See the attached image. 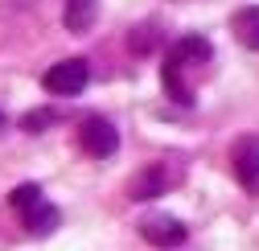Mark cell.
<instances>
[{
  "mask_svg": "<svg viewBox=\"0 0 259 251\" xmlns=\"http://www.w3.org/2000/svg\"><path fill=\"white\" fill-rule=\"evenodd\" d=\"M50 123H58V115H54L50 107H37V111H29V115L21 119V128H25V132H46Z\"/></svg>",
  "mask_w": 259,
  "mask_h": 251,
  "instance_id": "8fae6325",
  "label": "cell"
},
{
  "mask_svg": "<svg viewBox=\"0 0 259 251\" xmlns=\"http://www.w3.org/2000/svg\"><path fill=\"white\" fill-rule=\"evenodd\" d=\"M231 33L243 50H255L259 54V5H247L231 17Z\"/></svg>",
  "mask_w": 259,
  "mask_h": 251,
  "instance_id": "8992f818",
  "label": "cell"
},
{
  "mask_svg": "<svg viewBox=\"0 0 259 251\" xmlns=\"http://www.w3.org/2000/svg\"><path fill=\"white\" fill-rule=\"evenodd\" d=\"M140 235L152 247H181L185 243V227L177 223L173 214H148L144 223H140Z\"/></svg>",
  "mask_w": 259,
  "mask_h": 251,
  "instance_id": "5b68a950",
  "label": "cell"
},
{
  "mask_svg": "<svg viewBox=\"0 0 259 251\" xmlns=\"http://www.w3.org/2000/svg\"><path fill=\"white\" fill-rule=\"evenodd\" d=\"M41 198H46V194H41V185H33V181H29V185H17V190L9 194V206L21 214L25 206H33V202H41Z\"/></svg>",
  "mask_w": 259,
  "mask_h": 251,
  "instance_id": "30bf717a",
  "label": "cell"
},
{
  "mask_svg": "<svg viewBox=\"0 0 259 251\" xmlns=\"http://www.w3.org/2000/svg\"><path fill=\"white\" fill-rule=\"evenodd\" d=\"M87 82H91V70H87V62H82V58H66V62H58V66H50L46 78H41V87L50 91V95H62V99L82 95Z\"/></svg>",
  "mask_w": 259,
  "mask_h": 251,
  "instance_id": "3957f363",
  "label": "cell"
},
{
  "mask_svg": "<svg viewBox=\"0 0 259 251\" xmlns=\"http://www.w3.org/2000/svg\"><path fill=\"white\" fill-rule=\"evenodd\" d=\"M21 223H25V231H33V235H50L58 227V206L41 198V202H33V206L21 210Z\"/></svg>",
  "mask_w": 259,
  "mask_h": 251,
  "instance_id": "ba28073f",
  "label": "cell"
},
{
  "mask_svg": "<svg viewBox=\"0 0 259 251\" xmlns=\"http://www.w3.org/2000/svg\"><path fill=\"white\" fill-rule=\"evenodd\" d=\"M127 46L136 54H148L152 50V29H136V33H127Z\"/></svg>",
  "mask_w": 259,
  "mask_h": 251,
  "instance_id": "7c38bea8",
  "label": "cell"
},
{
  "mask_svg": "<svg viewBox=\"0 0 259 251\" xmlns=\"http://www.w3.org/2000/svg\"><path fill=\"white\" fill-rule=\"evenodd\" d=\"M95 5L99 0H66V13H62V21H66L70 33H87L91 21H95Z\"/></svg>",
  "mask_w": 259,
  "mask_h": 251,
  "instance_id": "9c48e42d",
  "label": "cell"
},
{
  "mask_svg": "<svg viewBox=\"0 0 259 251\" xmlns=\"http://www.w3.org/2000/svg\"><path fill=\"white\" fill-rule=\"evenodd\" d=\"M78 144H82L87 156L107 161V156H115V148H119V132H115V123L107 115H87L78 123Z\"/></svg>",
  "mask_w": 259,
  "mask_h": 251,
  "instance_id": "7a4b0ae2",
  "label": "cell"
},
{
  "mask_svg": "<svg viewBox=\"0 0 259 251\" xmlns=\"http://www.w3.org/2000/svg\"><path fill=\"white\" fill-rule=\"evenodd\" d=\"M169 185H173V181H169V169H165V165H148V169L136 177V185H132V198H136V202H148V198H156V194H165Z\"/></svg>",
  "mask_w": 259,
  "mask_h": 251,
  "instance_id": "52a82bcc",
  "label": "cell"
},
{
  "mask_svg": "<svg viewBox=\"0 0 259 251\" xmlns=\"http://www.w3.org/2000/svg\"><path fill=\"white\" fill-rule=\"evenodd\" d=\"M231 165H235L239 185H243L251 198H259V140H255V136H243V140L231 148Z\"/></svg>",
  "mask_w": 259,
  "mask_h": 251,
  "instance_id": "277c9868",
  "label": "cell"
},
{
  "mask_svg": "<svg viewBox=\"0 0 259 251\" xmlns=\"http://www.w3.org/2000/svg\"><path fill=\"white\" fill-rule=\"evenodd\" d=\"M198 62H210V41L198 37V33L181 37V41L165 54L160 82H165V91H169L177 103H193V91H189V82H185V70H189V66H198Z\"/></svg>",
  "mask_w": 259,
  "mask_h": 251,
  "instance_id": "6da1fadb",
  "label": "cell"
}]
</instances>
